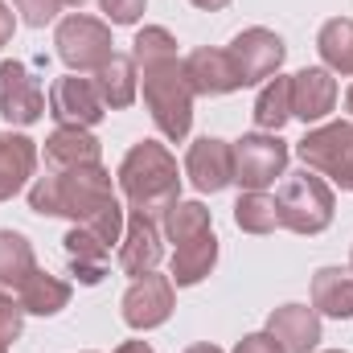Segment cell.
I'll list each match as a JSON object with an SVG mask.
<instances>
[{"label":"cell","mask_w":353,"mask_h":353,"mask_svg":"<svg viewBox=\"0 0 353 353\" xmlns=\"http://www.w3.org/2000/svg\"><path fill=\"white\" fill-rule=\"evenodd\" d=\"M132 62L144 74V103L161 136L185 140L193 128V87L185 79V62L176 58V41L165 25H144L132 41Z\"/></svg>","instance_id":"6da1fadb"},{"label":"cell","mask_w":353,"mask_h":353,"mask_svg":"<svg viewBox=\"0 0 353 353\" xmlns=\"http://www.w3.org/2000/svg\"><path fill=\"white\" fill-rule=\"evenodd\" d=\"M107 201H115L111 173L103 165H79V169H50L33 181L29 210L41 218H70L74 226L90 222Z\"/></svg>","instance_id":"7a4b0ae2"},{"label":"cell","mask_w":353,"mask_h":353,"mask_svg":"<svg viewBox=\"0 0 353 353\" xmlns=\"http://www.w3.org/2000/svg\"><path fill=\"white\" fill-rule=\"evenodd\" d=\"M119 189L128 197L132 210L148 214V218H165L181 201V173H176L173 152L157 140H140L128 148V157L119 161Z\"/></svg>","instance_id":"3957f363"},{"label":"cell","mask_w":353,"mask_h":353,"mask_svg":"<svg viewBox=\"0 0 353 353\" xmlns=\"http://www.w3.org/2000/svg\"><path fill=\"white\" fill-rule=\"evenodd\" d=\"M165 234L173 243V288H193L201 283L214 263H218V239L210 210L201 201H176L165 214Z\"/></svg>","instance_id":"277c9868"},{"label":"cell","mask_w":353,"mask_h":353,"mask_svg":"<svg viewBox=\"0 0 353 353\" xmlns=\"http://www.w3.org/2000/svg\"><path fill=\"white\" fill-rule=\"evenodd\" d=\"M275 210H279V226L296 234H321L333 222V189L312 169L292 173L275 193Z\"/></svg>","instance_id":"5b68a950"},{"label":"cell","mask_w":353,"mask_h":353,"mask_svg":"<svg viewBox=\"0 0 353 353\" xmlns=\"http://www.w3.org/2000/svg\"><path fill=\"white\" fill-rule=\"evenodd\" d=\"M296 157L304 161V169L325 173L333 185H341V189L353 193V123L350 119L312 128V132L296 144Z\"/></svg>","instance_id":"8992f818"},{"label":"cell","mask_w":353,"mask_h":353,"mask_svg":"<svg viewBox=\"0 0 353 353\" xmlns=\"http://www.w3.org/2000/svg\"><path fill=\"white\" fill-rule=\"evenodd\" d=\"M54 46H58V58L79 74V70H99L115 50H111V29L94 17H66L58 21V33H54Z\"/></svg>","instance_id":"52a82bcc"},{"label":"cell","mask_w":353,"mask_h":353,"mask_svg":"<svg viewBox=\"0 0 353 353\" xmlns=\"http://www.w3.org/2000/svg\"><path fill=\"white\" fill-rule=\"evenodd\" d=\"M230 148H234V181L243 189H267L288 169V144L275 132H251Z\"/></svg>","instance_id":"ba28073f"},{"label":"cell","mask_w":353,"mask_h":353,"mask_svg":"<svg viewBox=\"0 0 353 353\" xmlns=\"http://www.w3.org/2000/svg\"><path fill=\"white\" fill-rule=\"evenodd\" d=\"M46 115V90L25 62H0V119L29 128Z\"/></svg>","instance_id":"9c48e42d"},{"label":"cell","mask_w":353,"mask_h":353,"mask_svg":"<svg viewBox=\"0 0 353 353\" xmlns=\"http://www.w3.org/2000/svg\"><path fill=\"white\" fill-rule=\"evenodd\" d=\"M119 308H123L128 329H136V333L165 325L173 316V279L169 275H157V271L132 279V288L123 292V304Z\"/></svg>","instance_id":"30bf717a"},{"label":"cell","mask_w":353,"mask_h":353,"mask_svg":"<svg viewBox=\"0 0 353 353\" xmlns=\"http://www.w3.org/2000/svg\"><path fill=\"white\" fill-rule=\"evenodd\" d=\"M50 115L58 119V128H94L107 115L94 79H79V74L58 79L50 87Z\"/></svg>","instance_id":"8fae6325"},{"label":"cell","mask_w":353,"mask_h":353,"mask_svg":"<svg viewBox=\"0 0 353 353\" xmlns=\"http://www.w3.org/2000/svg\"><path fill=\"white\" fill-rule=\"evenodd\" d=\"M283 54H288V50H283L279 33H271L263 25L243 29V33L230 41V58H234V66H239V74H243V87H255V83L271 79V74L279 70Z\"/></svg>","instance_id":"7c38bea8"},{"label":"cell","mask_w":353,"mask_h":353,"mask_svg":"<svg viewBox=\"0 0 353 353\" xmlns=\"http://www.w3.org/2000/svg\"><path fill=\"white\" fill-rule=\"evenodd\" d=\"M161 255H165V239H161L157 218L132 210V214H128V226H123V239H119V267H123L132 279H140V275L157 271Z\"/></svg>","instance_id":"4fadbf2b"},{"label":"cell","mask_w":353,"mask_h":353,"mask_svg":"<svg viewBox=\"0 0 353 353\" xmlns=\"http://www.w3.org/2000/svg\"><path fill=\"white\" fill-rule=\"evenodd\" d=\"M263 333L279 353H312L321 345V312L308 304H283L267 316Z\"/></svg>","instance_id":"5bb4252c"},{"label":"cell","mask_w":353,"mask_h":353,"mask_svg":"<svg viewBox=\"0 0 353 353\" xmlns=\"http://www.w3.org/2000/svg\"><path fill=\"white\" fill-rule=\"evenodd\" d=\"M185 173L193 181V189L222 193L234 181V148L218 136H201V140H193V148L185 157Z\"/></svg>","instance_id":"9a60e30c"},{"label":"cell","mask_w":353,"mask_h":353,"mask_svg":"<svg viewBox=\"0 0 353 353\" xmlns=\"http://www.w3.org/2000/svg\"><path fill=\"white\" fill-rule=\"evenodd\" d=\"M185 79L193 94H230V90H243V74L230 58V50H193L185 58Z\"/></svg>","instance_id":"2e32d148"},{"label":"cell","mask_w":353,"mask_h":353,"mask_svg":"<svg viewBox=\"0 0 353 353\" xmlns=\"http://www.w3.org/2000/svg\"><path fill=\"white\" fill-rule=\"evenodd\" d=\"M337 107V79L325 66H308L292 74V115L304 123H321Z\"/></svg>","instance_id":"e0dca14e"},{"label":"cell","mask_w":353,"mask_h":353,"mask_svg":"<svg viewBox=\"0 0 353 353\" xmlns=\"http://www.w3.org/2000/svg\"><path fill=\"white\" fill-rule=\"evenodd\" d=\"M37 169V144L17 132H0V201L17 197Z\"/></svg>","instance_id":"ac0fdd59"},{"label":"cell","mask_w":353,"mask_h":353,"mask_svg":"<svg viewBox=\"0 0 353 353\" xmlns=\"http://www.w3.org/2000/svg\"><path fill=\"white\" fill-rule=\"evenodd\" d=\"M62 247H66V259H70V271L79 275V283H103V275H107V259H111V247L87 230V226H74L66 239H62Z\"/></svg>","instance_id":"d6986e66"},{"label":"cell","mask_w":353,"mask_h":353,"mask_svg":"<svg viewBox=\"0 0 353 353\" xmlns=\"http://www.w3.org/2000/svg\"><path fill=\"white\" fill-rule=\"evenodd\" d=\"M103 144L87 128H54L46 140V165L50 169H79V165H99Z\"/></svg>","instance_id":"ffe728a7"},{"label":"cell","mask_w":353,"mask_h":353,"mask_svg":"<svg viewBox=\"0 0 353 353\" xmlns=\"http://www.w3.org/2000/svg\"><path fill=\"white\" fill-rule=\"evenodd\" d=\"M312 308L333 316V321H350L353 316V271L321 267L312 275Z\"/></svg>","instance_id":"44dd1931"},{"label":"cell","mask_w":353,"mask_h":353,"mask_svg":"<svg viewBox=\"0 0 353 353\" xmlns=\"http://www.w3.org/2000/svg\"><path fill=\"white\" fill-rule=\"evenodd\" d=\"M17 300L25 312L33 316H58L66 304H70V283L50 275V271H33L21 288H17Z\"/></svg>","instance_id":"7402d4cb"},{"label":"cell","mask_w":353,"mask_h":353,"mask_svg":"<svg viewBox=\"0 0 353 353\" xmlns=\"http://www.w3.org/2000/svg\"><path fill=\"white\" fill-rule=\"evenodd\" d=\"M94 87L103 94V107L123 111L136 103V62L123 54H111L99 70H94Z\"/></svg>","instance_id":"603a6c76"},{"label":"cell","mask_w":353,"mask_h":353,"mask_svg":"<svg viewBox=\"0 0 353 353\" xmlns=\"http://www.w3.org/2000/svg\"><path fill=\"white\" fill-rule=\"evenodd\" d=\"M316 50H321V58H325V70L353 74V21L350 17L325 21L321 33H316Z\"/></svg>","instance_id":"cb8c5ba5"},{"label":"cell","mask_w":353,"mask_h":353,"mask_svg":"<svg viewBox=\"0 0 353 353\" xmlns=\"http://www.w3.org/2000/svg\"><path fill=\"white\" fill-rule=\"evenodd\" d=\"M37 271L33 247L17 230H0V288H21Z\"/></svg>","instance_id":"d4e9b609"},{"label":"cell","mask_w":353,"mask_h":353,"mask_svg":"<svg viewBox=\"0 0 353 353\" xmlns=\"http://www.w3.org/2000/svg\"><path fill=\"white\" fill-rule=\"evenodd\" d=\"M234 222L243 234H271L279 230V210H275V197H267L263 189H247L234 205Z\"/></svg>","instance_id":"484cf974"},{"label":"cell","mask_w":353,"mask_h":353,"mask_svg":"<svg viewBox=\"0 0 353 353\" xmlns=\"http://www.w3.org/2000/svg\"><path fill=\"white\" fill-rule=\"evenodd\" d=\"M288 119H292V79L275 74L255 99V123H259V132H279Z\"/></svg>","instance_id":"4316f807"},{"label":"cell","mask_w":353,"mask_h":353,"mask_svg":"<svg viewBox=\"0 0 353 353\" xmlns=\"http://www.w3.org/2000/svg\"><path fill=\"white\" fill-rule=\"evenodd\" d=\"M21 321H25L21 300H12V296L0 288V341H4V345H12V341L21 337Z\"/></svg>","instance_id":"83f0119b"},{"label":"cell","mask_w":353,"mask_h":353,"mask_svg":"<svg viewBox=\"0 0 353 353\" xmlns=\"http://www.w3.org/2000/svg\"><path fill=\"white\" fill-rule=\"evenodd\" d=\"M144 4L148 0H99V8L107 12L111 25H136L144 17Z\"/></svg>","instance_id":"f1b7e54d"},{"label":"cell","mask_w":353,"mask_h":353,"mask_svg":"<svg viewBox=\"0 0 353 353\" xmlns=\"http://www.w3.org/2000/svg\"><path fill=\"white\" fill-rule=\"evenodd\" d=\"M12 4H17V12L25 17V25H33V29L50 25V21H54V12H58V4H54V0H12Z\"/></svg>","instance_id":"f546056e"},{"label":"cell","mask_w":353,"mask_h":353,"mask_svg":"<svg viewBox=\"0 0 353 353\" xmlns=\"http://www.w3.org/2000/svg\"><path fill=\"white\" fill-rule=\"evenodd\" d=\"M234 353H279V350H275V341L267 333H251V337H243L234 345Z\"/></svg>","instance_id":"4dcf8cb0"},{"label":"cell","mask_w":353,"mask_h":353,"mask_svg":"<svg viewBox=\"0 0 353 353\" xmlns=\"http://www.w3.org/2000/svg\"><path fill=\"white\" fill-rule=\"evenodd\" d=\"M12 25H17V17H12V8L0 0V46H8V41H12Z\"/></svg>","instance_id":"1f68e13d"},{"label":"cell","mask_w":353,"mask_h":353,"mask_svg":"<svg viewBox=\"0 0 353 353\" xmlns=\"http://www.w3.org/2000/svg\"><path fill=\"white\" fill-rule=\"evenodd\" d=\"M115 353H157V350H152L148 341H123V345H119Z\"/></svg>","instance_id":"d6a6232c"},{"label":"cell","mask_w":353,"mask_h":353,"mask_svg":"<svg viewBox=\"0 0 353 353\" xmlns=\"http://www.w3.org/2000/svg\"><path fill=\"white\" fill-rule=\"evenodd\" d=\"M193 8H205V12H218V8H226L230 0H189Z\"/></svg>","instance_id":"836d02e7"},{"label":"cell","mask_w":353,"mask_h":353,"mask_svg":"<svg viewBox=\"0 0 353 353\" xmlns=\"http://www.w3.org/2000/svg\"><path fill=\"white\" fill-rule=\"evenodd\" d=\"M185 353H222L218 345H210V341H197V345H189Z\"/></svg>","instance_id":"e575fe53"},{"label":"cell","mask_w":353,"mask_h":353,"mask_svg":"<svg viewBox=\"0 0 353 353\" xmlns=\"http://www.w3.org/2000/svg\"><path fill=\"white\" fill-rule=\"evenodd\" d=\"M58 8H79V4H87V0H54Z\"/></svg>","instance_id":"d590c367"},{"label":"cell","mask_w":353,"mask_h":353,"mask_svg":"<svg viewBox=\"0 0 353 353\" xmlns=\"http://www.w3.org/2000/svg\"><path fill=\"white\" fill-rule=\"evenodd\" d=\"M345 107H350V115H353V87L345 90Z\"/></svg>","instance_id":"8d00e7d4"},{"label":"cell","mask_w":353,"mask_h":353,"mask_svg":"<svg viewBox=\"0 0 353 353\" xmlns=\"http://www.w3.org/2000/svg\"><path fill=\"white\" fill-rule=\"evenodd\" d=\"M0 353H8V345H4V341H0Z\"/></svg>","instance_id":"74e56055"},{"label":"cell","mask_w":353,"mask_h":353,"mask_svg":"<svg viewBox=\"0 0 353 353\" xmlns=\"http://www.w3.org/2000/svg\"><path fill=\"white\" fill-rule=\"evenodd\" d=\"M325 353H345V350H325Z\"/></svg>","instance_id":"f35d334b"},{"label":"cell","mask_w":353,"mask_h":353,"mask_svg":"<svg viewBox=\"0 0 353 353\" xmlns=\"http://www.w3.org/2000/svg\"><path fill=\"white\" fill-rule=\"evenodd\" d=\"M350 263H353V255H350Z\"/></svg>","instance_id":"ab89813d"}]
</instances>
